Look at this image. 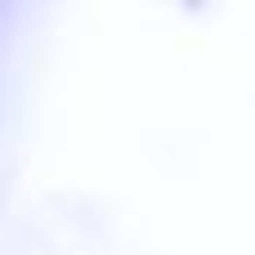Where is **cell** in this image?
Wrapping results in <instances>:
<instances>
[]
</instances>
